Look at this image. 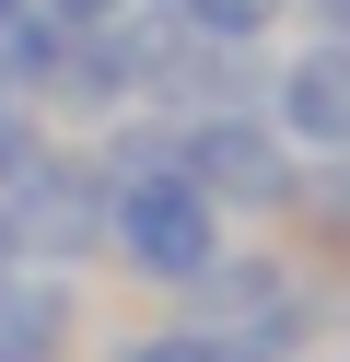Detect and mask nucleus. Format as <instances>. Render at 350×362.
<instances>
[{"mask_svg":"<svg viewBox=\"0 0 350 362\" xmlns=\"http://www.w3.org/2000/svg\"><path fill=\"white\" fill-rule=\"evenodd\" d=\"M233 245V222L210 211L199 187H187L175 164H152V175H105V257L129 269L140 292H199V269Z\"/></svg>","mask_w":350,"mask_h":362,"instance_id":"f257e3e1","label":"nucleus"},{"mask_svg":"<svg viewBox=\"0 0 350 362\" xmlns=\"http://www.w3.org/2000/svg\"><path fill=\"white\" fill-rule=\"evenodd\" d=\"M93 245H105V175H93V152L82 141H35L12 164V187H0V257L82 281Z\"/></svg>","mask_w":350,"mask_h":362,"instance_id":"f03ea898","label":"nucleus"},{"mask_svg":"<svg viewBox=\"0 0 350 362\" xmlns=\"http://www.w3.org/2000/svg\"><path fill=\"white\" fill-rule=\"evenodd\" d=\"M175 175L210 199V211H292V187H303V152L280 141L257 105H222V117H175Z\"/></svg>","mask_w":350,"mask_h":362,"instance_id":"7ed1b4c3","label":"nucleus"},{"mask_svg":"<svg viewBox=\"0 0 350 362\" xmlns=\"http://www.w3.org/2000/svg\"><path fill=\"white\" fill-rule=\"evenodd\" d=\"M257 117L303 152V164H339L350 152V35H292V47L257 59Z\"/></svg>","mask_w":350,"mask_h":362,"instance_id":"20e7f679","label":"nucleus"},{"mask_svg":"<svg viewBox=\"0 0 350 362\" xmlns=\"http://www.w3.org/2000/svg\"><path fill=\"white\" fill-rule=\"evenodd\" d=\"M70 339H82V281L0 257V362H70Z\"/></svg>","mask_w":350,"mask_h":362,"instance_id":"39448f33","label":"nucleus"},{"mask_svg":"<svg viewBox=\"0 0 350 362\" xmlns=\"http://www.w3.org/2000/svg\"><path fill=\"white\" fill-rule=\"evenodd\" d=\"M152 12H175L199 47H245V59H269L292 24V0H152Z\"/></svg>","mask_w":350,"mask_h":362,"instance_id":"423d86ee","label":"nucleus"},{"mask_svg":"<svg viewBox=\"0 0 350 362\" xmlns=\"http://www.w3.org/2000/svg\"><path fill=\"white\" fill-rule=\"evenodd\" d=\"M117 362H233L222 339L199 327V315H163V327H140V339H117Z\"/></svg>","mask_w":350,"mask_h":362,"instance_id":"0eeeda50","label":"nucleus"},{"mask_svg":"<svg viewBox=\"0 0 350 362\" xmlns=\"http://www.w3.org/2000/svg\"><path fill=\"white\" fill-rule=\"evenodd\" d=\"M292 211L315 222L327 245H350V152H339V164H303V187H292Z\"/></svg>","mask_w":350,"mask_h":362,"instance_id":"6e6552de","label":"nucleus"},{"mask_svg":"<svg viewBox=\"0 0 350 362\" xmlns=\"http://www.w3.org/2000/svg\"><path fill=\"white\" fill-rule=\"evenodd\" d=\"M140 0H35V24H59V35H105V24H129Z\"/></svg>","mask_w":350,"mask_h":362,"instance_id":"1a4fd4ad","label":"nucleus"},{"mask_svg":"<svg viewBox=\"0 0 350 362\" xmlns=\"http://www.w3.org/2000/svg\"><path fill=\"white\" fill-rule=\"evenodd\" d=\"M303 12V35H350V0H292Z\"/></svg>","mask_w":350,"mask_h":362,"instance_id":"9d476101","label":"nucleus"},{"mask_svg":"<svg viewBox=\"0 0 350 362\" xmlns=\"http://www.w3.org/2000/svg\"><path fill=\"white\" fill-rule=\"evenodd\" d=\"M23 12H35V0H0V24H23Z\"/></svg>","mask_w":350,"mask_h":362,"instance_id":"9b49d317","label":"nucleus"},{"mask_svg":"<svg viewBox=\"0 0 350 362\" xmlns=\"http://www.w3.org/2000/svg\"><path fill=\"white\" fill-rule=\"evenodd\" d=\"M0 105H12V94H0Z\"/></svg>","mask_w":350,"mask_h":362,"instance_id":"f8f14e48","label":"nucleus"}]
</instances>
